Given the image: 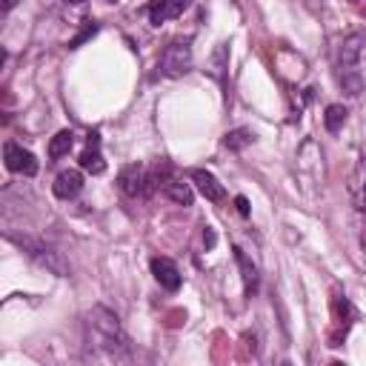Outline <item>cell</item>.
<instances>
[{"label": "cell", "instance_id": "cell-11", "mask_svg": "<svg viewBox=\"0 0 366 366\" xmlns=\"http://www.w3.org/2000/svg\"><path fill=\"white\" fill-rule=\"evenodd\" d=\"M81 169L89 172V175H103L106 172V161L101 155V134L98 132L89 134V143H86L83 155H81Z\"/></svg>", "mask_w": 366, "mask_h": 366}, {"label": "cell", "instance_id": "cell-18", "mask_svg": "<svg viewBox=\"0 0 366 366\" xmlns=\"http://www.w3.org/2000/svg\"><path fill=\"white\" fill-rule=\"evenodd\" d=\"M235 206H238V212H241L243 218H249V212H252V209H249V201H246L243 195H238V198H235Z\"/></svg>", "mask_w": 366, "mask_h": 366}, {"label": "cell", "instance_id": "cell-5", "mask_svg": "<svg viewBox=\"0 0 366 366\" xmlns=\"http://www.w3.org/2000/svg\"><path fill=\"white\" fill-rule=\"evenodd\" d=\"M3 161H6L9 172H14V175H26V178H34L37 169H41V163H37V158L32 155V152L17 146L14 141H9L3 146Z\"/></svg>", "mask_w": 366, "mask_h": 366}, {"label": "cell", "instance_id": "cell-8", "mask_svg": "<svg viewBox=\"0 0 366 366\" xmlns=\"http://www.w3.org/2000/svg\"><path fill=\"white\" fill-rule=\"evenodd\" d=\"M152 275H155V281L166 289V292H178L181 289V269L175 266V261L169 258H152Z\"/></svg>", "mask_w": 366, "mask_h": 366}, {"label": "cell", "instance_id": "cell-21", "mask_svg": "<svg viewBox=\"0 0 366 366\" xmlns=\"http://www.w3.org/2000/svg\"><path fill=\"white\" fill-rule=\"evenodd\" d=\"M66 3H86V0H66Z\"/></svg>", "mask_w": 366, "mask_h": 366}, {"label": "cell", "instance_id": "cell-22", "mask_svg": "<svg viewBox=\"0 0 366 366\" xmlns=\"http://www.w3.org/2000/svg\"><path fill=\"white\" fill-rule=\"evenodd\" d=\"M109 3H114V0H109Z\"/></svg>", "mask_w": 366, "mask_h": 366}, {"label": "cell", "instance_id": "cell-4", "mask_svg": "<svg viewBox=\"0 0 366 366\" xmlns=\"http://www.w3.org/2000/svg\"><path fill=\"white\" fill-rule=\"evenodd\" d=\"M192 69V46L189 41H172L158 61V72L163 78H183V74Z\"/></svg>", "mask_w": 366, "mask_h": 366}, {"label": "cell", "instance_id": "cell-9", "mask_svg": "<svg viewBox=\"0 0 366 366\" xmlns=\"http://www.w3.org/2000/svg\"><path fill=\"white\" fill-rule=\"evenodd\" d=\"M81 189H83V175H81L78 169H66V172H61V175L54 178V183H52L54 198H61V201L78 198V195H81Z\"/></svg>", "mask_w": 366, "mask_h": 366}, {"label": "cell", "instance_id": "cell-3", "mask_svg": "<svg viewBox=\"0 0 366 366\" xmlns=\"http://www.w3.org/2000/svg\"><path fill=\"white\" fill-rule=\"evenodd\" d=\"M17 243L23 246V252L37 263V266H43L46 272L57 275V278H66L69 275V263L63 261V255L57 252L54 246L43 243V241H34V238H14Z\"/></svg>", "mask_w": 366, "mask_h": 366}, {"label": "cell", "instance_id": "cell-12", "mask_svg": "<svg viewBox=\"0 0 366 366\" xmlns=\"http://www.w3.org/2000/svg\"><path fill=\"white\" fill-rule=\"evenodd\" d=\"M232 252H235V263H238V269H241V278H243L246 295H255V292H258V266L246 258V252H243L241 246H235Z\"/></svg>", "mask_w": 366, "mask_h": 366}, {"label": "cell", "instance_id": "cell-2", "mask_svg": "<svg viewBox=\"0 0 366 366\" xmlns=\"http://www.w3.org/2000/svg\"><path fill=\"white\" fill-rule=\"evenodd\" d=\"M363 49H366V37L363 34H349L338 43V54H335V63H338V83L346 94H358L366 86V74L360 69L363 61Z\"/></svg>", "mask_w": 366, "mask_h": 366}, {"label": "cell", "instance_id": "cell-16", "mask_svg": "<svg viewBox=\"0 0 366 366\" xmlns=\"http://www.w3.org/2000/svg\"><path fill=\"white\" fill-rule=\"evenodd\" d=\"M346 106H340V103H332V106H326V114H323V123H326V129L329 132H340L343 129V123H346Z\"/></svg>", "mask_w": 366, "mask_h": 366}, {"label": "cell", "instance_id": "cell-14", "mask_svg": "<svg viewBox=\"0 0 366 366\" xmlns=\"http://www.w3.org/2000/svg\"><path fill=\"white\" fill-rule=\"evenodd\" d=\"M252 129H232V132H226L223 134V146L229 149V152H243L249 143H252Z\"/></svg>", "mask_w": 366, "mask_h": 366}, {"label": "cell", "instance_id": "cell-1", "mask_svg": "<svg viewBox=\"0 0 366 366\" xmlns=\"http://www.w3.org/2000/svg\"><path fill=\"white\" fill-rule=\"evenodd\" d=\"M83 329H86V343L92 352H98L109 360H129L132 358V346L129 335L123 332V326L112 309L106 306H92L83 318Z\"/></svg>", "mask_w": 366, "mask_h": 366}, {"label": "cell", "instance_id": "cell-20", "mask_svg": "<svg viewBox=\"0 0 366 366\" xmlns=\"http://www.w3.org/2000/svg\"><path fill=\"white\" fill-rule=\"evenodd\" d=\"M203 241H206V246H215V232L206 226V232H203Z\"/></svg>", "mask_w": 366, "mask_h": 366}, {"label": "cell", "instance_id": "cell-7", "mask_svg": "<svg viewBox=\"0 0 366 366\" xmlns=\"http://www.w3.org/2000/svg\"><path fill=\"white\" fill-rule=\"evenodd\" d=\"M192 0H152L149 3V21L152 26H163L166 21H175L189 9Z\"/></svg>", "mask_w": 366, "mask_h": 366}, {"label": "cell", "instance_id": "cell-13", "mask_svg": "<svg viewBox=\"0 0 366 366\" xmlns=\"http://www.w3.org/2000/svg\"><path fill=\"white\" fill-rule=\"evenodd\" d=\"M72 143H74V132H72V129H61V132H57L54 138H52V143H49V158L57 161V158L69 155Z\"/></svg>", "mask_w": 366, "mask_h": 366}, {"label": "cell", "instance_id": "cell-6", "mask_svg": "<svg viewBox=\"0 0 366 366\" xmlns=\"http://www.w3.org/2000/svg\"><path fill=\"white\" fill-rule=\"evenodd\" d=\"M118 186H121V192L126 198H141L143 192L149 189V172L141 163H129V166L121 169Z\"/></svg>", "mask_w": 366, "mask_h": 366}, {"label": "cell", "instance_id": "cell-15", "mask_svg": "<svg viewBox=\"0 0 366 366\" xmlns=\"http://www.w3.org/2000/svg\"><path fill=\"white\" fill-rule=\"evenodd\" d=\"M226 69H229V46H226V43H221V46L215 49V54H212L209 72L215 74V78H218L221 83H226Z\"/></svg>", "mask_w": 366, "mask_h": 366}, {"label": "cell", "instance_id": "cell-19", "mask_svg": "<svg viewBox=\"0 0 366 366\" xmlns=\"http://www.w3.org/2000/svg\"><path fill=\"white\" fill-rule=\"evenodd\" d=\"M17 3H21V0H0V9H3V14H6V12H12Z\"/></svg>", "mask_w": 366, "mask_h": 366}, {"label": "cell", "instance_id": "cell-17", "mask_svg": "<svg viewBox=\"0 0 366 366\" xmlns=\"http://www.w3.org/2000/svg\"><path fill=\"white\" fill-rule=\"evenodd\" d=\"M98 29H101L98 23H94V21H89V23H86V26H83V29H81V32H78V34H74L72 41H69V49H78V46H83L86 41H92V37L98 34Z\"/></svg>", "mask_w": 366, "mask_h": 366}, {"label": "cell", "instance_id": "cell-10", "mask_svg": "<svg viewBox=\"0 0 366 366\" xmlns=\"http://www.w3.org/2000/svg\"><path fill=\"white\" fill-rule=\"evenodd\" d=\"M192 181H195V186H198V192L206 198V201H212V203H221L223 198H226V189H223V183L212 175V172H206V169H192Z\"/></svg>", "mask_w": 366, "mask_h": 366}]
</instances>
